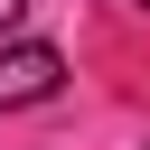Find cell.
Here are the masks:
<instances>
[{
    "mask_svg": "<svg viewBox=\"0 0 150 150\" xmlns=\"http://www.w3.org/2000/svg\"><path fill=\"white\" fill-rule=\"evenodd\" d=\"M19 19H28V0H0V38H9V28H19Z\"/></svg>",
    "mask_w": 150,
    "mask_h": 150,
    "instance_id": "obj_2",
    "label": "cell"
},
{
    "mask_svg": "<svg viewBox=\"0 0 150 150\" xmlns=\"http://www.w3.org/2000/svg\"><path fill=\"white\" fill-rule=\"evenodd\" d=\"M66 84V56L47 47V38H9L0 47V112H28V103H47Z\"/></svg>",
    "mask_w": 150,
    "mask_h": 150,
    "instance_id": "obj_1",
    "label": "cell"
},
{
    "mask_svg": "<svg viewBox=\"0 0 150 150\" xmlns=\"http://www.w3.org/2000/svg\"><path fill=\"white\" fill-rule=\"evenodd\" d=\"M141 9H150V0H141Z\"/></svg>",
    "mask_w": 150,
    "mask_h": 150,
    "instance_id": "obj_3",
    "label": "cell"
}]
</instances>
